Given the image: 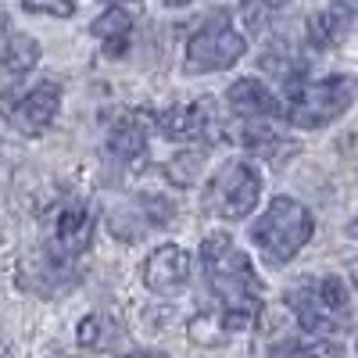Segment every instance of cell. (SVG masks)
I'll return each mask as SVG.
<instances>
[{
    "label": "cell",
    "instance_id": "cell-1",
    "mask_svg": "<svg viewBox=\"0 0 358 358\" xmlns=\"http://www.w3.org/2000/svg\"><path fill=\"white\" fill-rule=\"evenodd\" d=\"M201 265L212 290L226 308H262V283L244 251L233 248L229 233H208L201 244Z\"/></svg>",
    "mask_w": 358,
    "mask_h": 358
},
{
    "label": "cell",
    "instance_id": "cell-2",
    "mask_svg": "<svg viewBox=\"0 0 358 358\" xmlns=\"http://www.w3.org/2000/svg\"><path fill=\"white\" fill-rule=\"evenodd\" d=\"M312 233H315V215L308 208L294 197H276L265 208V215L255 219L251 244L258 248L265 265L280 268L301 255V248L312 241Z\"/></svg>",
    "mask_w": 358,
    "mask_h": 358
},
{
    "label": "cell",
    "instance_id": "cell-3",
    "mask_svg": "<svg viewBox=\"0 0 358 358\" xmlns=\"http://www.w3.org/2000/svg\"><path fill=\"white\" fill-rule=\"evenodd\" d=\"M358 94L351 76H326V79H287V118L297 129H322L341 118Z\"/></svg>",
    "mask_w": 358,
    "mask_h": 358
},
{
    "label": "cell",
    "instance_id": "cell-4",
    "mask_svg": "<svg viewBox=\"0 0 358 358\" xmlns=\"http://www.w3.org/2000/svg\"><path fill=\"white\" fill-rule=\"evenodd\" d=\"M248 54V36L233 29L229 11L208 15V22L187 40V72L208 76V72H226Z\"/></svg>",
    "mask_w": 358,
    "mask_h": 358
},
{
    "label": "cell",
    "instance_id": "cell-5",
    "mask_svg": "<svg viewBox=\"0 0 358 358\" xmlns=\"http://www.w3.org/2000/svg\"><path fill=\"white\" fill-rule=\"evenodd\" d=\"M262 201V172L248 158H233L219 169V176L208 187V212H215L219 219H248Z\"/></svg>",
    "mask_w": 358,
    "mask_h": 358
},
{
    "label": "cell",
    "instance_id": "cell-6",
    "mask_svg": "<svg viewBox=\"0 0 358 358\" xmlns=\"http://www.w3.org/2000/svg\"><path fill=\"white\" fill-rule=\"evenodd\" d=\"M57 108H62V86L47 79V83H36L33 90H25L22 97L8 101L0 108V118L22 136H40L57 118Z\"/></svg>",
    "mask_w": 358,
    "mask_h": 358
},
{
    "label": "cell",
    "instance_id": "cell-7",
    "mask_svg": "<svg viewBox=\"0 0 358 358\" xmlns=\"http://www.w3.org/2000/svg\"><path fill=\"white\" fill-rule=\"evenodd\" d=\"M155 126L165 140H219L222 133V115L215 108L212 97H201L194 104H172L165 108L158 118H155Z\"/></svg>",
    "mask_w": 358,
    "mask_h": 358
},
{
    "label": "cell",
    "instance_id": "cell-8",
    "mask_svg": "<svg viewBox=\"0 0 358 358\" xmlns=\"http://www.w3.org/2000/svg\"><path fill=\"white\" fill-rule=\"evenodd\" d=\"M143 283L151 294H179L190 283V255L179 244H162L143 258Z\"/></svg>",
    "mask_w": 358,
    "mask_h": 358
},
{
    "label": "cell",
    "instance_id": "cell-9",
    "mask_svg": "<svg viewBox=\"0 0 358 358\" xmlns=\"http://www.w3.org/2000/svg\"><path fill=\"white\" fill-rule=\"evenodd\" d=\"M287 308L294 312L297 326H301L308 337H334L341 326L348 322V319H341L337 312H330L322 305L315 283H301V287L287 290Z\"/></svg>",
    "mask_w": 358,
    "mask_h": 358
},
{
    "label": "cell",
    "instance_id": "cell-10",
    "mask_svg": "<svg viewBox=\"0 0 358 358\" xmlns=\"http://www.w3.org/2000/svg\"><path fill=\"white\" fill-rule=\"evenodd\" d=\"M305 33H308V43L319 50L344 43L351 33H358V0H334L326 11L308 18Z\"/></svg>",
    "mask_w": 358,
    "mask_h": 358
},
{
    "label": "cell",
    "instance_id": "cell-11",
    "mask_svg": "<svg viewBox=\"0 0 358 358\" xmlns=\"http://www.w3.org/2000/svg\"><path fill=\"white\" fill-rule=\"evenodd\" d=\"M94 229H97V222H94L86 204H65L54 219V248H57V255H65V258L83 255L90 244H94Z\"/></svg>",
    "mask_w": 358,
    "mask_h": 358
},
{
    "label": "cell",
    "instance_id": "cell-12",
    "mask_svg": "<svg viewBox=\"0 0 358 358\" xmlns=\"http://www.w3.org/2000/svg\"><path fill=\"white\" fill-rule=\"evenodd\" d=\"M226 104L241 115V118H268V115H280V111H283L280 97H276L258 76L236 79V83L226 90Z\"/></svg>",
    "mask_w": 358,
    "mask_h": 358
},
{
    "label": "cell",
    "instance_id": "cell-13",
    "mask_svg": "<svg viewBox=\"0 0 358 358\" xmlns=\"http://www.w3.org/2000/svg\"><path fill=\"white\" fill-rule=\"evenodd\" d=\"M36 65H40V43L29 33L11 29V33L0 40V72H4V79H22Z\"/></svg>",
    "mask_w": 358,
    "mask_h": 358
},
{
    "label": "cell",
    "instance_id": "cell-14",
    "mask_svg": "<svg viewBox=\"0 0 358 358\" xmlns=\"http://www.w3.org/2000/svg\"><path fill=\"white\" fill-rule=\"evenodd\" d=\"M90 33L104 43V50H108L111 57H118V54H126V47H129L133 15H129L126 8H104V11L94 18V25H90Z\"/></svg>",
    "mask_w": 358,
    "mask_h": 358
},
{
    "label": "cell",
    "instance_id": "cell-15",
    "mask_svg": "<svg viewBox=\"0 0 358 358\" xmlns=\"http://www.w3.org/2000/svg\"><path fill=\"white\" fill-rule=\"evenodd\" d=\"M108 155L122 165H140L147 158V133L133 122V118L115 122L111 133H108Z\"/></svg>",
    "mask_w": 358,
    "mask_h": 358
},
{
    "label": "cell",
    "instance_id": "cell-16",
    "mask_svg": "<svg viewBox=\"0 0 358 358\" xmlns=\"http://www.w3.org/2000/svg\"><path fill=\"white\" fill-rule=\"evenodd\" d=\"M344 348L334 337H287L273 344L268 358H341Z\"/></svg>",
    "mask_w": 358,
    "mask_h": 358
},
{
    "label": "cell",
    "instance_id": "cell-17",
    "mask_svg": "<svg viewBox=\"0 0 358 358\" xmlns=\"http://www.w3.org/2000/svg\"><path fill=\"white\" fill-rule=\"evenodd\" d=\"M165 179H169V187L176 190H187L197 183V176L204 172V151L201 147H187V151H176L169 162H165Z\"/></svg>",
    "mask_w": 358,
    "mask_h": 358
},
{
    "label": "cell",
    "instance_id": "cell-18",
    "mask_svg": "<svg viewBox=\"0 0 358 358\" xmlns=\"http://www.w3.org/2000/svg\"><path fill=\"white\" fill-rule=\"evenodd\" d=\"M187 334H190L194 344H204V348H215V344H222L226 337H233V334H229V326H226L222 308L197 312V315L190 319V326H187Z\"/></svg>",
    "mask_w": 358,
    "mask_h": 358
},
{
    "label": "cell",
    "instance_id": "cell-19",
    "mask_svg": "<svg viewBox=\"0 0 358 358\" xmlns=\"http://www.w3.org/2000/svg\"><path fill=\"white\" fill-rule=\"evenodd\" d=\"M236 140H241L248 151H255V155H273V158H276V147H280V133H276L273 126H262V122L255 126L251 118H248V126L241 129V136H236Z\"/></svg>",
    "mask_w": 358,
    "mask_h": 358
},
{
    "label": "cell",
    "instance_id": "cell-20",
    "mask_svg": "<svg viewBox=\"0 0 358 358\" xmlns=\"http://www.w3.org/2000/svg\"><path fill=\"white\" fill-rule=\"evenodd\" d=\"M315 290H319V297H322V305H326V308L337 312L341 319H348L351 294H348V283H344L341 276H322V280H315Z\"/></svg>",
    "mask_w": 358,
    "mask_h": 358
},
{
    "label": "cell",
    "instance_id": "cell-21",
    "mask_svg": "<svg viewBox=\"0 0 358 358\" xmlns=\"http://www.w3.org/2000/svg\"><path fill=\"white\" fill-rule=\"evenodd\" d=\"M29 15H50V18H72L79 0H22Z\"/></svg>",
    "mask_w": 358,
    "mask_h": 358
},
{
    "label": "cell",
    "instance_id": "cell-22",
    "mask_svg": "<svg viewBox=\"0 0 358 358\" xmlns=\"http://www.w3.org/2000/svg\"><path fill=\"white\" fill-rule=\"evenodd\" d=\"M108 322L101 319V315H86L83 322H79V330H76V341L83 344V348H104L108 344Z\"/></svg>",
    "mask_w": 358,
    "mask_h": 358
},
{
    "label": "cell",
    "instance_id": "cell-23",
    "mask_svg": "<svg viewBox=\"0 0 358 358\" xmlns=\"http://www.w3.org/2000/svg\"><path fill=\"white\" fill-rule=\"evenodd\" d=\"M126 358H169V355H162V351H133Z\"/></svg>",
    "mask_w": 358,
    "mask_h": 358
},
{
    "label": "cell",
    "instance_id": "cell-24",
    "mask_svg": "<svg viewBox=\"0 0 358 358\" xmlns=\"http://www.w3.org/2000/svg\"><path fill=\"white\" fill-rule=\"evenodd\" d=\"M255 4H262V8H283V4H290V0H255Z\"/></svg>",
    "mask_w": 358,
    "mask_h": 358
},
{
    "label": "cell",
    "instance_id": "cell-25",
    "mask_svg": "<svg viewBox=\"0 0 358 358\" xmlns=\"http://www.w3.org/2000/svg\"><path fill=\"white\" fill-rule=\"evenodd\" d=\"M162 4H165V8H187L190 0H162Z\"/></svg>",
    "mask_w": 358,
    "mask_h": 358
},
{
    "label": "cell",
    "instance_id": "cell-26",
    "mask_svg": "<svg viewBox=\"0 0 358 358\" xmlns=\"http://www.w3.org/2000/svg\"><path fill=\"white\" fill-rule=\"evenodd\" d=\"M348 233H351V236H355V241H358V215H355V219L348 222Z\"/></svg>",
    "mask_w": 358,
    "mask_h": 358
},
{
    "label": "cell",
    "instance_id": "cell-27",
    "mask_svg": "<svg viewBox=\"0 0 358 358\" xmlns=\"http://www.w3.org/2000/svg\"><path fill=\"white\" fill-rule=\"evenodd\" d=\"M118 4H136V0H118Z\"/></svg>",
    "mask_w": 358,
    "mask_h": 358
}]
</instances>
